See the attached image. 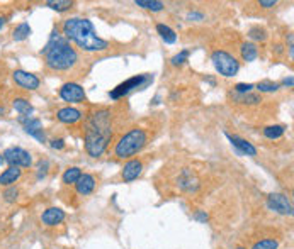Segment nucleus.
<instances>
[{
  "instance_id": "nucleus-9",
  "label": "nucleus",
  "mask_w": 294,
  "mask_h": 249,
  "mask_svg": "<svg viewBox=\"0 0 294 249\" xmlns=\"http://www.w3.org/2000/svg\"><path fill=\"white\" fill-rule=\"evenodd\" d=\"M17 120H19V124H22L24 131H26L29 136L38 139L39 143H46V134H44V129H43V122H41L39 119L32 117V115H29V117H20L19 115Z\"/></svg>"
},
{
  "instance_id": "nucleus-29",
  "label": "nucleus",
  "mask_w": 294,
  "mask_h": 249,
  "mask_svg": "<svg viewBox=\"0 0 294 249\" xmlns=\"http://www.w3.org/2000/svg\"><path fill=\"white\" fill-rule=\"evenodd\" d=\"M255 88L259 90V92H277V90L281 88L279 83H274V82H259L255 85Z\"/></svg>"
},
{
  "instance_id": "nucleus-5",
  "label": "nucleus",
  "mask_w": 294,
  "mask_h": 249,
  "mask_svg": "<svg viewBox=\"0 0 294 249\" xmlns=\"http://www.w3.org/2000/svg\"><path fill=\"white\" fill-rule=\"evenodd\" d=\"M151 82H153L151 75H136V77L128 78L126 82L119 83V85L116 86L114 90H111L109 97L113 98V100H119V98H123L124 95H130L131 92H135V90L147 88V86L150 85Z\"/></svg>"
},
{
  "instance_id": "nucleus-22",
  "label": "nucleus",
  "mask_w": 294,
  "mask_h": 249,
  "mask_svg": "<svg viewBox=\"0 0 294 249\" xmlns=\"http://www.w3.org/2000/svg\"><path fill=\"white\" fill-rule=\"evenodd\" d=\"M156 32L160 34L161 39L165 41L167 44H173L177 41V34L172 27L165 26V24H156Z\"/></svg>"
},
{
  "instance_id": "nucleus-8",
  "label": "nucleus",
  "mask_w": 294,
  "mask_h": 249,
  "mask_svg": "<svg viewBox=\"0 0 294 249\" xmlns=\"http://www.w3.org/2000/svg\"><path fill=\"white\" fill-rule=\"evenodd\" d=\"M12 80L17 86L24 90H29V92H32V90H38L39 85H41V80L38 77H36L34 73H29L26 70H15L14 73H12Z\"/></svg>"
},
{
  "instance_id": "nucleus-12",
  "label": "nucleus",
  "mask_w": 294,
  "mask_h": 249,
  "mask_svg": "<svg viewBox=\"0 0 294 249\" xmlns=\"http://www.w3.org/2000/svg\"><path fill=\"white\" fill-rule=\"evenodd\" d=\"M226 138L230 139V143L233 144V148L237 149L240 155L257 156V148L252 143H248L247 139L240 138V136H237V134H230V132H226Z\"/></svg>"
},
{
  "instance_id": "nucleus-33",
  "label": "nucleus",
  "mask_w": 294,
  "mask_h": 249,
  "mask_svg": "<svg viewBox=\"0 0 294 249\" xmlns=\"http://www.w3.org/2000/svg\"><path fill=\"white\" fill-rule=\"evenodd\" d=\"M48 169H49V161L41 160L38 163V169H36V176H38V180H41V178H44L48 175Z\"/></svg>"
},
{
  "instance_id": "nucleus-30",
  "label": "nucleus",
  "mask_w": 294,
  "mask_h": 249,
  "mask_svg": "<svg viewBox=\"0 0 294 249\" xmlns=\"http://www.w3.org/2000/svg\"><path fill=\"white\" fill-rule=\"evenodd\" d=\"M2 197H3V200H5L7 203H14L15 200H17V197H19V190H17V186H7L5 188V192L2 193Z\"/></svg>"
},
{
  "instance_id": "nucleus-35",
  "label": "nucleus",
  "mask_w": 294,
  "mask_h": 249,
  "mask_svg": "<svg viewBox=\"0 0 294 249\" xmlns=\"http://www.w3.org/2000/svg\"><path fill=\"white\" fill-rule=\"evenodd\" d=\"M204 19V14L201 12H189L187 14V20H202Z\"/></svg>"
},
{
  "instance_id": "nucleus-26",
  "label": "nucleus",
  "mask_w": 294,
  "mask_h": 249,
  "mask_svg": "<svg viewBox=\"0 0 294 249\" xmlns=\"http://www.w3.org/2000/svg\"><path fill=\"white\" fill-rule=\"evenodd\" d=\"M80 176H82L80 168H77V166H72V168H68L67 171L63 173V183L65 185H75Z\"/></svg>"
},
{
  "instance_id": "nucleus-27",
  "label": "nucleus",
  "mask_w": 294,
  "mask_h": 249,
  "mask_svg": "<svg viewBox=\"0 0 294 249\" xmlns=\"http://www.w3.org/2000/svg\"><path fill=\"white\" fill-rule=\"evenodd\" d=\"M284 126H267L266 129H264V136H266L267 139H279L284 136Z\"/></svg>"
},
{
  "instance_id": "nucleus-14",
  "label": "nucleus",
  "mask_w": 294,
  "mask_h": 249,
  "mask_svg": "<svg viewBox=\"0 0 294 249\" xmlns=\"http://www.w3.org/2000/svg\"><path fill=\"white\" fill-rule=\"evenodd\" d=\"M63 221H65V212L60 207H49V209H46L41 214V222L48 227H55Z\"/></svg>"
},
{
  "instance_id": "nucleus-3",
  "label": "nucleus",
  "mask_w": 294,
  "mask_h": 249,
  "mask_svg": "<svg viewBox=\"0 0 294 249\" xmlns=\"http://www.w3.org/2000/svg\"><path fill=\"white\" fill-rule=\"evenodd\" d=\"M41 55L44 56V63L53 72H68L73 70L78 63L77 49L70 44L63 37V34L58 32V29H53L49 41L43 48Z\"/></svg>"
},
{
  "instance_id": "nucleus-7",
  "label": "nucleus",
  "mask_w": 294,
  "mask_h": 249,
  "mask_svg": "<svg viewBox=\"0 0 294 249\" xmlns=\"http://www.w3.org/2000/svg\"><path fill=\"white\" fill-rule=\"evenodd\" d=\"M3 160L9 166H15V168H31L32 165V156L31 153L26 149L19 148V146H12L7 148L3 151Z\"/></svg>"
},
{
  "instance_id": "nucleus-38",
  "label": "nucleus",
  "mask_w": 294,
  "mask_h": 249,
  "mask_svg": "<svg viewBox=\"0 0 294 249\" xmlns=\"http://www.w3.org/2000/svg\"><path fill=\"white\" fill-rule=\"evenodd\" d=\"M51 148L53 149H63L65 148V141L63 139H53L51 141Z\"/></svg>"
},
{
  "instance_id": "nucleus-39",
  "label": "nucleus",
  "mask_w": 294,
  "mask_h": 249,
  "mask_svg": "<svg viewBox=\"0 0 294 249\" xmlns=\"http://www.w3.org/2000/svg\"><path fill=\"white\" fill-rule=\"evenodd\" d=\"M293 77H288V78H284L283 80V85H286V86H293Z\"/></svg>"
},
{
  "instance_id": "nucleus-32",
  "label": "nucleus",
  "mask_w": 294,
  "mask_h": 249,
  "mask_svg": "<svg viewBox=\"0 0 294 249\" xmlns=\"http://www.w3.org/2000/svg\"><path fill=\"white\" fill-rule=\"evenodd\" d=\"M189 55H190V51H189V49H182V51L179 53V55L172 56L170 63H172L173 66H182V65L185 63V61L189 60Z\"/></svg>"
},
{
  "instance_id": "nucleus-2",
  "label": "nucleus",
  "mask_w": 294,
  "mask_h": 249,
  "mask_svg": "<svg viewBox=\"0 0 294 249\" xmlns=\"http://www.w3.org/2000/svg\"><path fill=\"white\" fill-rule=\"evenodd\" d=\"M63 37L75 43L82 51L87 53H102L109 48L106 39L97 36L94 24L85 17H70L61 26Z\"/></svg>"
},
{
  "instance_id": "nucleus-28",
  "label": "nucleus",
  "mask_w": 294,
  "mask_h": 249,
  "mask_svg": "<svg viewBox=\"0 0 294 249\" xmlns=\"http://www.w3.org/2000/svg\"><path fill=\"white\" fill-rule=\"evenodd\" d=\"M248 37L254 39V41H266L267 39V31L260 26H254V27H250V31H248Z\"/></svg>"
},
{
  "instance_id": "nucleus-13",
  "label": "nucleus",
  "mask_w": 294,
  "mask_h": 249,
  "mask_svg": "<svg viewBox=\"0 0 294 249\" xmlns=\"http://www.w3.org/2000/svg\"><path fill=\"white\" fill-rule=\"evenodd\" d=\"M177 185H179V188L184 190V192L192 193V192H196V190L199 188V180L194 176V173L190 171V169L185 168V169H182V173L179 175Z\"/></svg>"
},
{
  "instance_id": "nucleus-15",
  "label": "nucleus",
  "mask_w": 294,
  "mask_h": 249,
  "mask_svg": "<svg viewBox=\"0 0 294 249\" xmlns=\"http://www.w3.org/2000/svg\"><path fill=\"white\" fill-rule=\"evenodd\" d=\"M143 171V163L140 160H130L126 165L123 166L121 176L124 181H135L136 178L142 175Z\"/></svg>"
},
{
  "instance_id": "nucleus-31",
  "label": "nucleus",
  "mask_w": 294,
  "mask_h": 249,
  "mask_svg": "<svg viewBox=\"0 0 294 249\" xmlns=\"http://www.w3.org/2000/svg\"><path fill=\"white\" fill-rule=\"evenodd\" d=\"M279 248V243L276 239H262L257 241L252 249H277Z\"/></svg>"
},
{
  "instance_id": "nucleus-42",
  "label": "nucleus",
  "mask_w": 294,
  "mask_h": 249,
  "mask_svg": "<svg viewBox=\"0 0 294 249\" xmlns=\"http://www.w3.org/2000/svg\"><path fill=\"white\" fill-rule=\"evenodd\" d=\"M237 249H245V248H237Z\"/></svg>"
},
{
  "instance_id": "nucleus-19",
  "label": "nucleus",
  "mask_w": 294,
  "mask_h": 249,
  "mask_svg": "<svg viewBox=\"0 0 294 249\" xmlns=\"http://www.w3.org/2000/svg\"><path fill=\"white\" fill-rule=\"evenodd\" d=\"M12 107H14L20 117H29V115H32V112H34V107L29 103L27 98H22V97H15L14 102H12Z\"/></svg>"
},
{
  "instance_id": "nucleus-41",
  "label": "nucleus",
  "mask_w": 294,
  "mask_h": 249,
  "mask_svg": "<svg viewBox=\"0 0 294 249\" xmlns=\"http://www.w3.org/2000/svg\"><path fill=\"white\" fill-rule=\"evenodd\" d=\"M3 165H5V160H3V156L0 155V166H3Z\"/></svg>"
},
{
  "instance_id": "nucleus-4",
  "label": "nucleus",
  "mask_w": 294,
  "mask_h": 249,
  "mask_svg": "<svg viewBox=\"0 0 294 249\" xmlns=\"http://www.w3.org/2000/svg\"><path fill=\"white\" fill-rule=\"evenodd\" d=\"M147 143H148L147 131L140 129V127H135V129L128 131L126 134L121 136V139L116 143L114 155L116 158H119V160H126V158L138 155V153L147 146Z\"/></svg>"
},
{
  "instance_id": "nucleus-17",
  "label": "nucleus",
  "mask_w": 294,
  "mask_h": 249,
  "mask_svg": "<svg viewBox=\"0 0 294 249\" xmlns=\"http://www.w3.org/2000/svg\"><path fill=\"white\" fill-rule=\"evenodd\" d=\"M95 185H97V181H95V178L92 175H89V173H82V176L78 178V181L75 183L77 193L90 195L95 190Z\"/></svg>"
},
{
  "instance_id": "nucleus-40",
  "label": "nucleus",
  "mask_w": 294,
  "mask_h": 249,
  "mask_svg": "<svg viewBox=\"0 0 294 249\" xmlns=\"http://www.w3.org/2000/svg\"><path fill=\"white\" fill-rule=\"evenodd\" d=\"M3 24H5V17H0V29L3 27Z\"/></svg>"
},
{
  "instance_id": "nucleus-6",
  "label": "nucleus",
  "mask_w": 294,
  "mask_h": 249,
  "mask_svg": "<svg viewBox=\"0 0 294 249\" xmlns=\"http://www.w3.org/2000/svg\"><path fill=\"white\" fill-rule=\"evenodd\" d=\"M211 61H213L214 70H216L219 75H223V77H235V75L240 72V63L237 58L231 56L230 53H226V51H221V49L213 51Z\"/></svg>"
},
{
  "instance_id": "nucleus-18",
  "label": "nucleus",
  "mask_w": 294,
  "mask_h": 249,
  "mask_svg": "<svg viewBox=\"0 0 294 249\" xmlns=\"http://www.w3.org/2000/svg\"><path fill=\"white\" fill-rule=\"evenodd\" d=\"M20 176H22V169L15 168V166H9L0 175V186H12Z\"/></svg>"
},
{
  "instance_id": "nucleus-20",
  "label": "nucleus",
  "mask_w": 294,
  "mask_h": 249,
  "mask_svg": "<svg viewBox=\"0 0 294 249\" xmlns=\"http://www.w3.org/2000/svg\"><path fill=\"white\" fill-rule=\"evenodd\" d=\"M231 98H233V102L237 103H243V105H257V103L262 102V98H260V95L257 93H235L231 92Z\"/></svg>"
},
{
  "instance_id": "nucleus-23",
  "label": "nucleus",
  "mask_w": 294,
  "mask_h": 249,
  "mask_svg": "<svg viewBox=\"0 0 294 249\" xmlns=\"http://www.w3.org/2000/svg\"><path fill=\"white\" fill-rule=\"evenodd\" d=\"M31 26H29L27 22H20L19 26H15L14 32H12V39L17 41V43H20V41L27 39L29 36H31Z\"/></svg>"
},
{
  "instance_id": "nucleus-16",
  "label": "nucleus",
  "mask_w": 294,
  "mask_h": 249,
  "mask_svg": "<svg viewBox=\"0 0 294 249\" xmlns=\"http://www.w3.org/2000/svg\"><path fill=\"white\" fill-rule=\"evenodd\" d=\"M56 117L63 124H75L84 117V114L78 109H75V107H63V109L56 112Z\"/></svg>"
},
{
  "instance_id": "nucleus-34",
  "label": "nucleus",
  "mask_w": 294,
  "mask_h": 249,
  "mask_svg": "<svg viewBox=\"0 0 294 249\" xmlns=\"http://www.w3.org/2000/svg\"><path fill=\"white\" fill-rule=\"evenodd\" d=\"M255 88V85L252 83H237L235 85V93H250Z\"/></svg>"
},
{
  "instance_id": "nucleus-11",
  "label": "nucleus",
  "mask_w": 294,
  "mask_h": 249,
  "mask_svg": "<svg viewBox=\"0 0 294 249\" xmlns=\"http://www.w3.org/2000/svg\"><path fill=\"white\" fill-rule=\"evenodd\" d=\"M267 205L281 215H293V205L283 193H271L267 197Z\"/></svg>"
},
{
  "instance_id": "nucleus-36",
  "label": "nucleus",
  "mask_w": 294,
  "mask_h": 249,
  "mask_svg": "<svg viewBox=\"0 0 294 249\" xmlns=\"http://www.w3.org/2000/svg\"><path fill=\"white\" fill-rule=\"evenodd\" d=\"M276 0H260L259 5L264 7V9H271V7H276Z\"/></svg>"
},
{
  "instance_id": "nucleus-10",
  "label": "nucleus",
  "mask_w": 294,
  "mask_h": 249,
  "mask_svg": "<svg viewBox=\"0 0 294 249\" xmlns=\"http://www.w3.org/2000/svg\"><path fill=\"white\" fill-rule=\"evenodd\" d=\"M60 97L63 98L65 102H70V103H80L85 100V90L82 85H78V83H65V85H61L60 88Z\"/></svg>"
},
{
  "instance_id": "nucleus-21",
  "label": "nucleus",
  "mask_w": 294,
  "mask_h": 249,
  "mask_svg": "<svg viewBox=\"0 0 294 249\" xmlns=\"http://www.w3.org/2000/svg\"><path fill=\"white\" fill-rule=\"evenodd\" d=\"M240 53H242L243 61H255L257 56H259V48L254 43H243L242 48H240Z\"/></svg>"
},
{
  "instance_id": "nucleus-1",
  "label": "nucleus",
  "mask_w": 294,
  "mask_h": 249,
  "mask_svg": "<svg viewBox=\"0 0 294 249\" xmlns=\"http://www.w3.org/2000/svg\"><path fill=\"white\" fill-rule=\"evenodd\" d=\"M113 139V124H111V110L101 109L89 115L85 126L84 143L89 156L99 158L104 155Z\"/></svg>"
},
{
  "instance_id": "nucleus-25",
  "label": "nucleus",
  "mask_w": 294,
  "mask_h": 249,
  "mask_svg": "<svg viewBox=\"0 0 294 249\" xmlns=\"http://www.w3.org/2000/svg\"><path fill=\"white\" fill-rule=\"evenodd\" d=\"M135 5L142 7V9H147V10H151V12H160V10H163L165 3L158 2V0H136Z\"/></svg>"
},
{
  "instance_id": "nucleus-37",
  "label": "nucleus",
  "mask_w": 294,
  "mask_h": 249,
  "mask_svg": "<svg viewBox=\"0 0 294 249\" xmlns=\"http://www.w3.org/2000/svg\"><path fill=\"white\" fill-rule=\"evenodd\" d=\"M194 219H196V221H199V222L204 224L206 221H208V214H206L204 210H199V212H196V215H194Z\"/></svg>"
},
{
  "instance_id": "nucleus-24",
  "label": "nucleus",
  "mask_w": 294,
  "mask_h": 249,
  "mask_svg": "<svg viewBox=\"0 0 294 249\" xmlns=\"http://www.w3.org/2000/svg\"><path fill=\"white\" fill-rule=\"evenodd\" d=\"M73 5H75V2H73V0H48V2H46V7H49V9H53L56 12L70 10Z\"/></svg>"
}]
</instances>
